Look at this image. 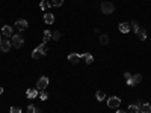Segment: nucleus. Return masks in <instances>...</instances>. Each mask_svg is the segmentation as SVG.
Masks as SVG:
<instances>
[{
	"instance_id": "obj_1",
	"label": "nucleus",
	"mask_w": 151,
	"mask_h": 113,
	"mask_svg": "<svg viewBox=\"0 0 151 113\" xmlns=\"http://www.w3.org/2000/svg\"><path fill=\"white\" fill-rule=\"evenodd\" d=\"M45 54H47V45H45L44 42L39 45V47H36L33 51H32V57L33 59H39V57H44Z\"/></svg>"
},
{
	"instance_id": "obj_2",
	"label": "nucleus",
	"mask_w": 151,
	"mask_h": 113,
	"mask_svg": "<svg viewBox=\"0 0 151 113\" xmlns=\"http://www.w3.org/2000/svg\"><path fill=\"white\" fill-rule=\"evenodd\" d=\"M113 11H115V6H113L112 2H103L101 3V12L103 14L109 15V14H112Z\"/></svg>"
},
{
	"instance_id": "obj_3",
	"label": "nucleus",
	"mask_w": 151,
	"mask_h": 113,
	"mask_svg": "<svg viewBox=\"0 0 151 113\" xmlns=\"http://www.w3.org/2000/svg\"><path fill=\"white\" fill-rule=\"evenodd\" d=\"M141 82H142V76L141 74H135V76H132L127 80V84L128 86H136V84H139Z\"/></svg>"
},
{
	"instance_id": "obj_4",
	"label": "nucleus",
	"mask_w": 151,
	"mask_h": 113,
	"mask_svg": "<svg viewBox=\"0 0 151 113\" xmlns=\"http://www.w3.org/2000/svg\"><path fill=\"white\" fill-rule=\"evenodd\" d=\"M135 33H136V36H137L139 41H145V39H147V30L143 29V27H139V26H137L136 30H135Z\"/></svg>"
},
{
	"instance_id": "obj_5",
	"label": "nucleus",
	"mask_w": 151,
	"mask_h": 113,
	"mask_svg": "<svg viewBox=\"0 0 151 113\" xmlns=\"http://www.w3.org/2000/svg\"><path fill=\"white\" fill-rule=\"evenodd\" d=\"M11 42H12V45H14L15 48H20V47L23 45L24 39H23L21 35H14V36H12V41H11Z\"/></svg>"
},
{
	"instance_id": "obj_6",
	"label": "nucleus",
	"mask_w": 151,
	"mask_h": 113,
	"mask_svg": "<svg viewBox=\"0 0 151 113\" xmlns=\"http://www.w3.org/2000/svg\"><path fill=\"white\" fill-rule=\"evenodd\" d=\"M120 104H121V98H118V97H112L107 99V106L110 109H116Z\"/></svg>"
},
{
	"instance_id": "obj_7",
	"label": "nucleus",
	"mask_w": 151,
	"mask_h": 113,
	"mask_svg": "<svg viewBox=\"0 0 151 113\" xmlns=\"http://www.w3.org/2000/svg\"><path fill=\"white\" fill-rule=\"evenodd\" d=\"M47 86H49V78L47 77H41V78H39V80L36 82V89H45V88H47Z\"/></svg>"
},
{
	"instance_id": "obj_8",
	"label": "nucleus",
	"mask_w": 151,
	"mask_h": 113,
	"mask_svg": "<svg viewBox=\"0 0 151 113\" xmlns=\"http://www.w3.org/2000/svg\"><path fill=\"white\" fill-rule=\"evenodd\" d=\"M11 47H12V42L11 41H8V39H2V42H0V50H2L3 53L9 51Z\"/></svg>"
},
{
	"instance_id": "obj_9",
	"label": "nucleus",
	"mask_w": 151,
	"mask_h": 113,
	"mask_svg": "<svg viewBox=\"0 0 151 113\" xmlns=\"http://www.w3.org/2000/svg\"><path fill=\"white\" fill-rule=\"evenodd\" d=\"M27 21H26V20H18V21H15V27L20 30V32H23V30H26V29H27Z\"/></svg>"
},
{
	"instance_id": "obj_10",
	"label": "nucleus",
	"mask_w": 151,
	"mask_h": 113,
	"mask_svg": "<svg viewBox=\"0 0 151 113\" xmlns=\"http://www.w3.org/2000/svg\"><path fill=\"white\" fill-rule=\"evenodd\" d=\"M68 61L70 63H79L80 62V54L79 53H71V54H68Z\"/></svg>"
},
{
	"instance_id": "obj_11",
	"label": "nucleus",
	"mask_w": 151,
	"mask_h": 113,
	"mask_svg": "<svg viewBox=\"0 0 151 113\" xmlns=\"http://www.w3.org/2000/svg\"><path fill=\"white\" fill-rule=\"evenodd\" d=\"M118 29H120L121 33H128L130 32V24L128 23H121L120 26H118Z\"/></svg>"
},
{
	"instance_id": "obj_12",
	"label": "nucleus",
	"mask_w": 151,
	"mask_h": 113,
	"mask_svg": "<svg viewBox=\"0 0 151 113\" xmlns=\"http://www.w3.org/2000/svg\"><path fill=\"white\" fill-rule=\"evenodd\" d=\"M2 33H3V36H6V38L12 36V27H11V26H3Z\"/></svg>"
},
{
	"instance_id": "obj_13",
	"label": "nucleus",
	"mask_w": 151,
	"mask_h": 113,
	"mask_svg": "<svg viewBox=\"0 0 151 113\" xmlns=\"http://www.w3.org/2000/svg\"><path fill=\"white\" fill-rule=\"evenodd\" d=\"M38 89H27V92H26V95H27V98H30V99H33V98H36L38 97Z\"/></svg>"
},
{
	"instance_id": "obj_14",
	"label": "nucleus",
	"mask_w": 151,
	"mask_h": 113,
	"mask_svg": "<svg viewBox=\"0 0 151 113\" xmlns=\"http://www.w3.org/2000/svg\"><path fill=\"white\" fill-rule=\"evenodd\" d=\"M44 21L47 24H53L55 23V15L53 14H49V12H47V14H44Z\"/></svg>"
},
{
	"instance_id": "obj_15",
	"label": "nucleus",
	"mask_w": 151,
	"mask_h": 113,
	"mask_svg": "<svg viewBox=\"0 0 151 113\" xmlns=\"http://www.w3.org/2000/svg\"><path fill=\"white\" fill-rule=\"evenodd\" d=\"M80 57H85V61H86V63H88V65L94 62V57H92V54H89V53H85V54H80Z\"/></svg>"
},
{
	"instance_id": "obj_16",
	"label": "nucleus",
	"mask_w": 151,
	"mask_h": 113,
	"mask_svg": "<svg viewBox=\"0 0 151 113\" xmlns=\"http://www.w3.org/2000/svg\"><path fill=\"white\" fill-rule=\"evenodd\" d=\"M141 112H142V113H151V104H150V103H145V104H142V107H141Z\"/></svg>"
},
{
	"instance_id": "obj_17",
	"label": "nucleus",
	"mask_w": 151,
	"mask_h": 113,
	"mask_svg": "<svg viewBox=\"0 0 151 113\" xmlns=\"http://www.w3.org/2000/svg\"><path fill=\"white\" fill-rule=\"evenodd\" d=\"M100 44H103V45H107L109 44V36L107 35H100Z\"/></svg>"
},
{
	"instance_id": "obj_18",
	"label": "nucleus",
	"mask_w": 151,
	"mask_h": 113,
	"mask_svg": "<svg viewBox=\"0 0 151 113\" xmlns=\"http://www.w3.org/2000/svg\"><path fill=\"white\" fill-rule=\"evenodd\" d=\"M128 113H141V109L136 107V104L128 106Z\"/></svg>"
},
{
	"instance_id": "obj_19",
	"label": "nucleus",
	"mask_w": 151,
	"mask_h": 113,
	"mask_svg": "<svg viewBox=\"0 0 151 113\" xmlns=\"http://www.w3.org/2000/svg\"><path fill=\"white\" fill-rule=\"evenodd\" d=\"M50 6H51V3L47 2V0H42V2L39 3V8H41V9H49Z\"/></svg>"
},
{
	"instance_id": "obj_20",
	"label": "nucleus",
	"mask_w": 151,
	"mask_h": 113,
	"mask_svg": "<svg viewBox=\"0 0 151 113\" xmlns=\"http://www.w3.org/2000/svg\"><path fill=\"white\" fill-rule=\"evenodd\" d=\"M49 39H51V32L50 30H44V44H47V41Z\"/></svg>"
},
{
	"instance_id": "obj_21",
	"label": "nucleus",
	"mask_w": 151,
	"mask_h": 113,
	"mask_svg": "<svg viewBox=\"0 0 151 113\" xmlns=\"http://www.w3.org/2000/svg\"><path fill=\"white\" fill-rule=\"evenodd\" d=\"M95 98L98 99V101H103V99L106 98V94H104V92H101V91H98L97 94H95Z\"/></svg>"
},
{
	"instance_id": "obj_22",
	"label": "nucleus",
	"mask_w": 151,
	"mask_h": 113,
	"mask_svg": "<svg viewBox=\"0 0 151 113\" xmlns=\"http://www.w3.org/2000/svg\"><path fill=\"white\" fill-rule=\"evenodd\" d=\"M27 113H39V110L35 107L33 104H29L27 106Z\"/></svg>"
},
{
	"instance_id": "obj_23",
	"label": "nucleus",
	"mask_w": 151,
	"mask_h": 113,
	"mask_svg": "<svg viewBox=\"0 0 151 113\" xmlns=\"http://www.w3.org/2000/svg\"><path fill=\"white\" fill-rule=\"evenodd\" d=\"M51 39L59 41V39H61V32H53V33H51Z\"/></svg>"
},
{
	"instance_id": "obj_24",
	"label": "nucleus",
	"mask_w": 151,
	"mask_h": 113,
	"mask_svg": "<svg viewBox=\"0 0 151 113\" xmlns=\"http://www.w3.org/2000/svg\"><path fill=\"white\" fill-rule=\"evenodd\" d=\"M51 5L56 6V8H59V6L64 5V0H51Z\"/></svg>"
},
{
	"instance_id": "obj_25",
	"label": "nucleus",
	"mask_w": 151,
	"mask_h": 113,
	"mask_svg": "<svg viewBox=\"0 0 151 113\" xmlns=\"http://www.w3.org/2000/svg\"><path fill=\"white\" fill-rule=\"evenodd\" d=\"M9 112H11V113H21V109H20V107H15V106H14V107H11Z\"/></svg>"
},
{
	"instance_id": "obj_26",
	"label": "nucleus",
	"mask_w": 151,
	"mask_h": 113,
	"mask_svg": "<svg viewBox=\"0 0 151 113\" xmlns=\"http://www.w3.org/2000/svg\"><path fill=\"white\" fill-rule=\"evenodd\" d=\"M47 92H41V94H39V98H41V99H44V101H45V99H47Z\"/></svg>"
},
{
	"instance_id": "obj_27",
	"label": "nucleus",
	"mask_w": 151,
	"mask_h": 113,
	"mask_svg": "<svg viewBox=\"0 0 151 113\" xmlns=\"http://www.w3.org/2000/svg\"><path fill=\"white\" fill-rule=\"evenodd\" d=\"M128 24H130V29H135V30H136V27H137V24H136V21H130Z\"/></svg>"
},
{
	"instance_id": "obj_28",
	"label": "nucleus",
	"mask_w": 151,
	"mask_h": 113,
	"mask_svg": "<svg viewBox=\"0 0 151 113\" xmlns=\"http://www.w3.org/2000/svg\"><path fill=\"white\" fill-rule=\"evenodd\" d=\"M124 77H126V80H128V78L132 77V74H130V72H126V74H124Z\"/></svg>"
},
{
	"instance_id": "obj_29",
	"label": "nucleus",
	"mask_w": 151,
	"mask_h": 113,
	"mask_svg": "<svg viewBox=\"0 0 151 113\" xmlns=\"http://www.w3.org/2000/svg\"><path fill=\"white\" fill-rule=\"evenodd\" d=\"M136 107L141 109V107H142V103H141V101H136Z\"/></svg>"
},
{
	"instance_id": "obj_30",
	"label": "nucleus",
	"mask_w": 151,
	"mask_h": 113,
	"mask_svg": "<svg viewBox=\"0 0 151 113\" xmlns=\"http://www.w3.org/2000/svg\"><path fill=\"white\" fill-rule=\"evenodd\" d=\"M116 113H128V112H124V110H118Z\"/></svg>"
},
{
	"instance_id": "obj_31",
	"label": "nucleus",
	"mask_w": 151,
	"mask_h": 113,
	"mask_svg": "<svg viewBox=\"0 0 151 113\" xmlns=\"http://www.w3.org/2000/svg\"><path fill=\"white\" fill-rule=\"evenodd\" d=\"M0 94H3V88H2V86H0Z\"/></svg>"
},
{
	"instance_id": "obj_32",
	"label": "nucleus",
	"mask_w": 151,
	"mask_h": 113,
	"mask_svg": "<svg viewBox=\"0 0 151 113\" xmlns=\"http://www.w3.org/2000/svg\"><path fill=\"white\" fill-rule=\"evenodd\" d=\"M0 42H2V35H0Z\"/></svg>"
}]
</instances>
